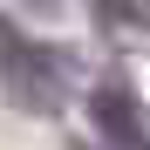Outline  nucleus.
<instances>
[{"label":"nucleus","instance_id":"1","mask_svg":"<svg viewBox=\"0 0 150 150\" xmlns=\"http://www.w3.org/2000/svg\"><path fill=\"white\" fill-rule=\"evenodd\" d=\"M0 75H7V96L21 109L34 116H55L62 96H68V68L55 48H28V41H7V62H0Z\"/></svg>","mask_w":150,"mask_h":150},{"label":"nucleus","instance_id":"2","mask_svg":"<svg viewBox=\"0 0 150 150\" xmlns=\"http://www.w3.org/2000/svg\"><path fill=\"white\" fill-rule=\"evenodd\" d=\"M89 123L103 130L109 150H150V123H143V109H137V96L116 89V82H103V89L89 96Z\"/></svg>","mask_w":150,"mask_h":150},{"label":"nucleus","instance_id":"3","mask_svg":"<svg viewBox=\"0 0 150 150\" xmlns=\"http://www.w3.org/2000/svg\"><path fill=\"white\" fill-rule=\"evenodd\" d=\"M103 7V21H116V28H150V0H96Z\"/></svg>","mask_w":150,"mask_h":150}]
</instances>
